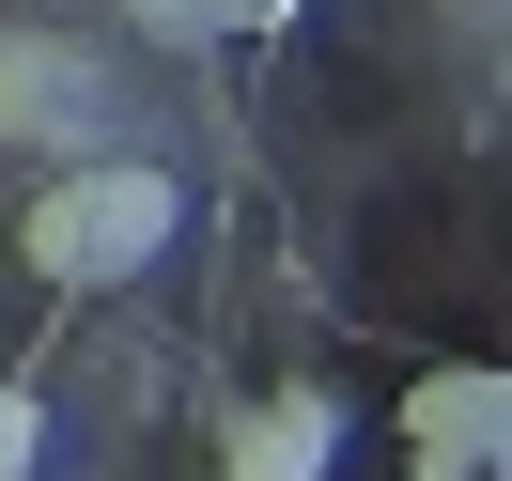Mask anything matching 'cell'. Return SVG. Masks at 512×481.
Listing matches in <instances>:
<instances>
[{"label":"cell","mask_w":512,"mask_h":481,"mask_svg":"<svg viewBox=\"0 0 512 481\" xmlns=\"http://www.w3.org/2000/svg\"><path fill=\"white\" fill-rule=\"evenodd\" d=\"M171 233H187V187H171L156 156H78L63 187L16 218V249H32L63 295H109V280H140Z\"/></svg>","instance_id":"1"},{"label":"cell","mask_w":512,"mask_h":481,"mask_svg":"<svg viewBox=\"0 0 512 481\" xmlns=\"http://www.w3.org/2000/svg\"><path fill=\"white\" fill-rule=\"evenodd\" d=\"M0 140L16 156H109V63L78 32H0Z\"/></svg>","instance_id":"2"},{"label":"cell","mask_w":512,"mask_h":481,"mask_svg":"<svg viewBox=\"0 0 512 481\" xmlns=\"http://www.w3.org/2000/svg\"><path fill=\"white\" fill-rule=\"evenodd\" d=\"M404 450H419V481H512V373H419Z\"/></svg>","instance_id":"3"},{"label":"cell","mask_w":512,"mask_h":481,"mask_svg":"<svg viewBox=\"0 0 512 481\" xmlns=\"http://www.w3.org/2000/svg\"><path fill=\"white\" fill-rule=\"evenodd\" d=\"M326 466H342V404L326 388H264L218 435V481H326Z\"/></svg>","instance_id":"4"},{"label":"cell","mask_w":512,"mask_h":481,"mask_svg":"<svg viewBox=\"0 0 512 481\" xmlns=\"http://www.w3.org/2000/svg\"><path fill=\"white\" fill-rule=\"evenodd\" d=\"M0 481H47V404L0 373Z\"/></svg>","instance_id":"5"},{"label":"cell","mask_w":512,"mask_h":481,"mask_svg":"<svg viewBox=\"0 0 512 481\" xmlns=\"http://www.w3.org/2000/svg\"><path fill=\"white\" fill-rule=\"evenodd\" d=\"M218 16H233V0H125V32H156V47H202Z\"/></svg>","instance_id":"6"}]
</instances>
